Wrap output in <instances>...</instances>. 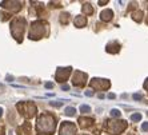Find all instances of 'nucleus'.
I'll return each instance as SVG.
<instances>
[{
	"label": "nucleus",
	"instance_id": "nucleus-17",
	"mask_svg": "<svg viewBox=\"0 0 148 135\" xmlns=\"http://www.w3.org/2000/svg\"><path fill=\"white\" fill-rule=\"evenodd\" d=\"M132 17H134L135 21H141V19H143V12H141V11H138V12L132 14Z\"/></svg>",
	"mask_w": 148,
	"mask_h": 135
},
{
	"label": "nucleus",
	"instance_id": "nucleus-34",
	"mask_svg": "<svg viewBox=\"0 0 148 135\" xmlns=\"http://www.w3.org/2000/svg\"><path fill=\"white\" fill-rule=\"evenodd\" d=\"M1 115H3V108L0 107V116H1Z\"/></svg>",
	"mask_w": 148,
	"mask_h": 135
},
{
	"label": "nucleus",
	"instance_id": "nucleus-18",
	"mask_svg": "<svg viewBox=\"0 0 148 135\" xmlns=\"http://www.w3.org/2000/svg\"><path fill=\"white\" fill-rule=\"evenodd\" d=\"M69 20V15L68 14H62V16H60V23L62 24H67Z\"/></svg>",
	"mask_w": 148,
	"mask_h": 135
},
{
	"label": "nucleus",
	"instance_id": "nucleus-35",
	"mask_svg": "<svg viewBox=\"0 0 148 135\" xmlns=\"http://www.w3.org/2000/svg\"><path fill=\"white\" fill-rule=\"evenodd\" d=\"M84 135H86V134H84Z\"/></svg>",
	"mask_w": 148,
	"mask_h": 135
},
{
	"label": "nucleus",
	"instance_id": "nucleus-20",
	"mask_svg": "<svg viewBox=\"0 0 148 135\" xmlns=\"http://www.w3.org/2000/svg\"><path fill=\"white\" fill-rule=\"evenodd\" d=\"M80 111L84 112V114H87V112H90L91 111V107L90 106H87V104H83V106H80Z\"/></svg>",
	"mask_w": 148,
	"mask_h": 135
},
{
	"label": "nucleus",
	"instance_id": "nucleus-14",
	"mask_svg": "<svg viewBox=\"0 0 148 135\" xmlns=\"http://www.w3.org/2000/svg\"><path fill=\"white\" fill-rule=\"evenodd\" d=\"M73 23H75V25H76L77 28H82V27H84V25L87 24V19H86V16H83V15H79V16L75 17Z\"/></svg>",
	"mask_w": 148,
	"mask_h": 135
},
{
	"label": "nucleus",
	"instance_id": "nucleus-9",
	"mask_svg": "<svg viewBox=\"0 0 148 135\" xmlns=\"http://www.w3.org/2000/svg\"><path fill=\"white\" fill-rule=\"evenodd\" d=\"M86 82H87V74L82 72V71H75V74H73V79H72L73 86L84 87L86 86Z\"/></svg>",
	"mask_w": 148,
	"mask_h": 135
},
{
	"label": "nucleus",
	"instance_id": "nucleus-29",
	"mask_svg": "<svg viewBox=\"0 0 148 135\" xmlns=\"http://www.w3.org/2000/svg\"><path fill=\"white\" fill-rule=\"evenodd\" d=\"M86 95H87V96H92V95H93V92H92V91H87V92H86Z\"/></svg>",
	"mask_w": 148,
	"mask_h": 135
},
{
	"label": "nucleus",
	"instance_id": "nucleus-19",
	"mask_svg": "<svg viewBox=\"0 0 148 135\" xmlns=\"http://www.w3.org/2000/svg\"><path fill=\"white\" fill-rule=\"evenodd\" d=\"M75 112H76V110L73 107H67L66 111H64V114L68 115V116H73V115H75Z\"/></svg>",
	"mask_w": 148,
	"mask_h": 135
},
{
	"label": "nucleus",
	"instance_id": "nucleus-16",
	"mask_svg": "<svg viewBox=\"0 0 148 135\" xmlns=\"http://www.w3.org/2000/svg\"><path fill=\"white\" fill-rule=\"evenodd\" d=\"M83 12L86 15H91L93 12V8H92V6H91L90 3H86L84 6H83Z\"/></svg>",
	"mask_w": 148,
	"mask_h": 135
},
{
	"label": "nucleus",
	"instance_id": "nucleus-13",
	"mask_svg": "<svg viewBox=\"0 0 148 135\" xmlns=\"http://www.w3.org/2000/svg\"><path fill=\"white\" fill-rule=\"evenodd\" d=\"M107 52H110V54H116V52H119V50H120V44L117 42H112L110 43V44H107Z\"/></svg>",
	"mask_w": 148,
	"mask_h": 135
},
{
	"label": "nucleus",
	"instance_id": "nucleus-11",
	"mask_svg": "<svg viewBox=\"0 0 148 135\" xmlns=\"http://www.w3.org/2000/svg\"><path fill=\"white\" fill-rule=\"evenodd\" d=\"M17 135H31V123L29 122H25L24 125H21L17 127L16 130Z\"/></svg>",
	"mask_w": 148,
	"mask_h": 135
},
{
	"label": "nucleus",
	"instance_id": "nucleus-2",
	"mask_svg": "<svg viewBox=\"0 0 148 135\" xmlns=\"http://www.w3.org/2000/svg\"><path fill=\"white\" fill-rule=\"evenodd\" d=\"M48 34V24L44 20H36L31 24L29 28V39L31 40H39L44 38Z\"/></svg>",
	"mask_w": 148,
	"mask_h": 135
},
{
	"label": "nucleus",
	"instance_id": "nucleus-25",
	"mask_svg": "<svg viewBox=\"0 0 148 135\" xmlns=\"http://www.w3.org/2000/svg\"><path fill=\"white\" fill-rule=\"evenodd\" d=\"M141 130H143V131H148V123H143V126H141Z\"/></svg>",
	"mask_w": 148,
	"mask_h": 135
},
{
	"label": "nucleus",
	"instance_id": "nucleus-8",
	"mask_svg": "<svg viewBox=\"0 0 148 135\" xmlns=\"http://www.w3.org/2000/svg\"><path fill=\"white\" fill-rule=\"evenodd\" d=\"M90 84H91V87L96 88V90H107L111 86L108 79H100V78H93Z\"/></svg>",
	"mask_w": 148,
	"mask_h": 135
},
{
	"label": "nucleus",
	"instance_id": "nucleus-1",
	"mask_svg": "<svg viewBox=\"0 0 148 135\" xmlns=\"http://www.w3.org/2000/svg\"><path fill=\"white\" fill-rule=\"evenodd\" d=\"M56 128V118L52 114L44 112L38 118L36 122V134L38 135H52Z\"/></svg>",
	"mask_w": 148,
	"mask_h": 135
},
{
	"label": "nucleus",
	"instance_id": "nucleus-23",
	"mask_svg": "<svg viewBox=\"0 0 148 135\" xmlns=\"http://www.w3.org/2000/svg\"><path fill=\"white\" fill-rule=\"evenodd\" d=\"M0 15H1V20H3V21L8 20V19L11 17V15H10V14H0Z\"/></svg>",
	"mask_w": 148,
	"mask_h": 135
},
{
	"label": "nucleus",
	"instance_id": "nucleus-12",
	"mask_svg": "<svg viewBox=\"0 0 148 135\" xmlns=\"http://www.w3.org/2000/svg\"><path fill=\"white\" fill-rule=\"evenodd\" d=\"M79 125H80V127L82 128H88V127H91V126L93 125V119L82 116V118H79Z\"/></svg>",
	"mask_w": 148,
	"mask_h": 135
},
{
	"label": "nucleus",
	"instance_id": "nucleus-5",
	"mask_svg": "<svg viewBox=\"0 0 148 135\" xmlns=\"http://www.w3.org/2000/svg\"><path fill=\"white\" fill-rule=\"evenodd\" d=\"M107 131L114 135H119L127 128V122L125 121H107L106 123Z\"/></svg>",
	"mask_w": 148,
	"mask_h": 135
},
{
	"label": "nucleus",
	"instance_id": "nucleus-10",
	"mask_svg": "<svg viewBox=\"0 0 148 135\" xmlns=\"http://www.w3.org/2000/svg\"><path fill=\"white\" fill-rule=\"evenodd\" d=\"M69 74H71V67H66V68H63V67H59L58 71H56L55 79L58 80L59 83H63V82H66V80L68 79Z\"/></svg>",
	"mask_w": 148,
	"mask_h": 135
},
{
	"label": "nucleus",
	"instance_id": "nucleus-3",
	"mask_svg": "<svg viewBox=\"0 0 148 135\" xmlns=\"http://www.w3.org/2000/svg\"><path fill=\"white\" fill-rule=\"evenodd\" d=\"M25 30V19L23 17H17L11 23V34L16 39V42L20 43L23 40V34Z\"/></svg>",
	"mask_w": 148,
	"mask_h": 135
},
{
	"label": "nucleus",
	"instance_id": "nucleus-26",
	"mask_svg": "<svg viewBox=\"0 0 148 135\" xmlns=\"http://www.w3.org/2000/svg\"><path fill=\"white\" fill-rule=\"evenodd\" d=\"M134 99H135V101H140V99H141V95H140V94H135V95H134Z\"/></svg>",
	"mask_w": 148,
	"mask_h": 135
},
{
	"label": "nucleus",
	"instance_id": "nucleus-21",
	"mask_svg": "<svg viewBox=\"0 0 148 135\" xmlns=\"http://www.w3.org/2000/svg\"><path fill=\"white\" fill-rule=\"evenodd\" d=\"M111 116H115V118H119L120 116V111L114 108V110H111Z\"/></svg>",
	"mask_w": 148,
	"mask_h": 135
},
{
	"label": "nucleus",
	"instance_id": "nucleus-30",
	"mask_svg": "<svg viewBox=\"0 0 148 135\" xmlns=\"http://www.w3.org/2000/svg\"><path fill=\"white\" fill-rule=\"evenodd\" d=\"M0 135H4V127L0 126Z\"/></svg>",
	"mask_w": 148,
	"mask_h": 135
},
{
	"label": "nucleus",
	"instance_id": "nucleus-15",
	"mask_svg": "<svg viewBox=\"0 0 148 135\" xmlns=\"http://www.w3.org/2000/svg\"><path fill=\"white\" fill-rule=\"evenodd\" d=\"M112 16H114V12H112L111 10H106L100 14V19H101L103 21H110L111 19H112Z\"/></svg>",
	"mask_w": 148,
	"mask_h": 135
},
{
	"label": "nucleus",
	"instance_id": "nucleus-24",
	"mask_svg": "<svg viewBox=\"0 0 148 135\" xmlns=\"http://www.w3.org/2000/svg\"><path fill=\"white\" fill-rule=\"evenodd\" d=\"M63 104V102H51V106L52 107H60Z\"/></svg>",
	"mask_w": 148,
	"mask_h": 135
},
{
	"label": "nucleus",
	"instance_id": "nucleus-31",
	"mask_svg": "<svg viewBox=\"0 0 148 135\" xmlns=\"http://www.w3.org/2000/svg\"><path fill=\"white\" fill-rule=\"evenodd\" d=\"M144 88H145V90L148 91V79H147V80H145V82H144Z\"/></svg>",
	"mask_w": 148,
	"mask_h": 135
},
{
	"label": "nucleus",
	"instance_id": "nucleus-32",
	"mask_svg": "<svg viewBox=\"0 0 148 135\" xmlns=\"http://www.w3.org/2000/svg\"><path fill=\"white\" fill-rule=\"evenodd\" d=\"M108 98L110 99H115V94H108Z\"/></svg>",
	"mask_w": 148,
	"mask_h": 135
},
{
	"label": "nucleus",
	"instance_id": "nucleus-33",
	"mask_svg": "<svg viewBox=\"0 0 148 135\" xmlns=\"http://www.w3.org/2000/svg\"><path fill=\"white\" fill-rule=\"evenodd\" d=\"M100 6H104V4H107V1H99Z\"/></svg>",
	"mask_w": 148,
	"mask_h": 135
},
{
	"label": "nucleus",
	"instance_id": "nucleus-7",
	"mask_svg": "<svg viewBox=\"0 0 148 135\" xmlns=\"http://www.w3.org/2000/svg\"><path fill=\"white\" fill-rule=\"evenodd\" d=\"M59 135H76V126L71 122H63Z\"/></svg>",
	"mask_w": 148,
	"mask_h": 135
},
{
	"label": "nucleus",
	"instance_id": "nucleus-22",
	"mask_svg": "<svg viewBox=\"0 0 148 135\" xmlns=\"http://www.w3.org/2000/svg\"><path fill=\"white\" fill-rule=\"evenodd\" d=\"M131 119H132L134 122H139V121L141 119V115H140V114H132V115H131Z\"/></svg>",
	"mask_w": 148,
	"mask_h": 135
},
{
	"label": "nucleus",
	"instance_id": "nucleus-6",
	"mask_svg": "<svg viewBox=\"0 0 148 135\" xmlns=\"http://www.w3.org/2000/svg\"><path fill=\"white\" fill-rule=\"evenodd\" d=\"M0 7L7 8L11 12H19L23 8V3L21 1H16V0H4L0 3Z\"/></svg>",
	"mask_w": 148,
	"mask_h": 135
},
{
	"label": "nucleus",
	"instance_id": "nucleus-4",
	"mask_svg": "<svg viewBox=\"0 0 148 135\" xmlns=\"http://www.w3.org/2000/svg\"><path fill=\"white\" fill-rule=\"evenodd\" d=\"M17 111L20 112L21 116H24L25 119H31L36 115V106L32 102H19L16 104Z\"/></svg>",
	"mask_w": 148,
	"mask_h": 135
},
{
	"label": "nucleus",
	"instance_id": "nucleus-27",
	"mask_svg": "<svg viewBox=\"0 0 148 135\" xmlns=\"http://www.w3.org/2000/svg\"><path fill=\"white\" fill-rule=\"evenodd\" d=\"M53 87V83H51V82H47L45 83V88H52Z\"/></svg>",
	"mask_w": 148,
	"mask_h": 135
},
{
	"label": "nucleus",
	"instance_id": "nucleus-28",
	"mask_svg": "<svg viewBox=\"0 0 148 135\" xmlns=\"http://www.w3.org/2000/svg\"><path fill=\"white\" fill-rule=\"evenodd\" d=\"M62 90H64V91H68L69 90V87L67 86V84H63V87H62Z\"/></svg>",
	"mask_w": 148,
	"mask_h": 135
}]
</instances>
